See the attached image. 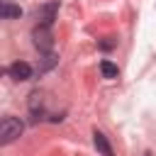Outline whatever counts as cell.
Listing matches in <instances>:
<instances>
[{
    "instance_id": "obj_1",
    "label": "cell",
    "mask_w": 156,
    "mask_h": 156,
    "mask_svg": "<svg viewBox=\"0 0 156 156\" xmlns=\"http://www.w3.org/2000/svg\"><path fill=\"white\" fill-rule=\"evenodd\" d=\"M22 132H24V122L20 117H12V115L0 117V146H7L12 141H17L22 136Z\"/></svg>"
},
{
    "instance_id": "obj_2",
    "label": "cell",
    "mask_w": 156,
    "mask_h": 156,
    "mask_svg": "<svg viewBox=\"0 0 156 156\" xmlns=\"http://www.w3.org/2000/svg\"><path fill=\"white\" fill-rule=\"evenodd\" d=\"M32 39H34V46L39 49V54H51V49H54L51 27H41V24H37V27L32 29Z\"/></svg>"
},
{
    "instance_id": "obj_3",
    "label": "cell",
    "mask_w": 156,
    "mask_h": 156,
    "mask_svg": "<svg viewBox=\"0 0 156 156\" xmlns=\"http://www.w3.org/2000/svg\"><path fill=\"white\" fill-rule=\"evenodd\" d=\"M56 10H58V2L54 0V2H46V5H41L39 10H37V24H41V27H51L54 24V20H56Z\"/></svg>"
},
{
    "instance_id": "obj_4",
    "label": "cell",
    "mask_w": 156,
    "mask_h": 156,
    "mask_svg": "<svg viewBox=\"0 0 156 156\" xmlns=\"http://www.w3.org/2000/svg\"><path fill=\"white\" fill-rule=\"evenodd\" d=\"M7 73H10V78L12 80H29L32 78V66L27 63V61H15L10 68H7Z\"/></svg>"
},
{
    "instance_id": "obj_5",
    "label": "cell",
    "mask_w": 156,
    "mask_h": 156,
    "mask_svg": "<svg viewBox=\"0 0 156 156\" xmlns=\"http://www.w3.org/2000/svg\"><path fill=\"white\" fill-rule=\"evenodd\" d=\"M22 15V7L12 0H0V20H15Z\"/></svg>"
},
{
    "instance_id": "obj_6",
    "label": "cell",
    "mask_w": 156,
    "mask_h": 156,
    "mask_svg": "<svg viewBox=\"0 0 156 156\" xmlns=\"http://www.w3.org/2000/svg\"><path fill=\"white\" fill-rule=\"evenodd\" d=\"M93 144H95V149L102 154V156H115V151H112V146H110V141H107V136L102 134V132H93Z\"/></svg>"
},
{
    "instance_id": "obj_7",
    "label": "cell",
    "mask_w": 156,
    "mask_h": 156,
    "mask_svg": "<svg viewBox=\"0 0 156 156\" xmlns=\"http://www.w3.org/2000/svg\"><path fill=\"white\" fill-rule=\"evenodd\" d=\"M100 73H102V78H117L119 76V68L112 63V61H100Z\"/></svg>"
},
{
    "instance_id": "obj_8",
    "label": "cell",
    "mask_w": 156,
    "mask_h": 156,
    "mask_svg": "<svg viewBox=\"0 0 156 156\" xmlns=\"http://www.w3.org/2000/svg\"><path fill=\"white\" fill-rule=\"evenodd\" d=\"M115 44H117L115 39H112V41H100V49H105V51H107V49H112Z\"/></svg>"
}]
</instances>
